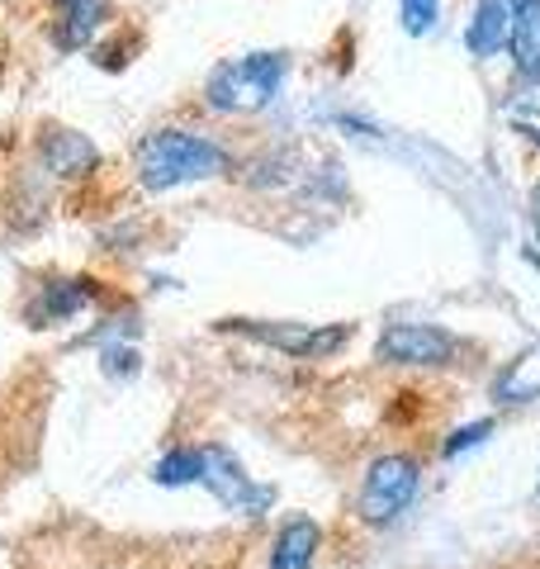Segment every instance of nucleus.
<instances>
[{
	"label": "nucleus",
	"instance_id": "nucleus-13",
	"mask_svg": "<svg viewBox=\"0 0 540 569\" xmlns=\"http://www.w3.org/2000/svg\"><path fill=\"white\" fill-rule=\"evenodd\" d=\"M200 466H204V456H200V451H194V447H180V451H167V456L157 460L152 479H157V485H167V489L200 485Z\"/></svg>",
	"mask_w": 540,
	"mask_h": 569
},
{
	"label": "nucleus",
	"instance_id": "nucleus-8",
	"mask_svg": "<svg viewBox=\"0 0 540 569\" xmlns=\"http://www.w3.org/2000/svg\"><path fill=\"white\" fill-rule=\"evenodd\" d=\"M100 299V280H43L39 284V295L29 299V309L24 318L33 328H48V323H67V318H77L81 309H90Z\"/></svg>",
	"mask_w": 540,
	"mask_h": 569
},
{
	"label": "nucleus",
	"instance_id": "nucleus-12",
	"mask_svg": "<svg viewBox=\"0 0 540 569\" xmlns=\"http://www.w3.org/2000/svg\"><path fill=\"white\" fill-rule=\"evenodd\" d=\"M43 157H48V167L58 176H86L90 167H96V148H90L81 133H71V129H48Z\"/></svg>",
	"mask_w": 540,
	"mask_h": 569
},
{
	"label": "nucleus",
	"instance_id": "nucleus-10",
	"mask_svg": "<svg viewBox=\"0 0 540 569\" xmlns=\"http://www.w3.org/2000/svg\"><path fill=\"white\" fill-rule=\"evenodd\" d=\"M322 546V531L313 518H294L280 527L276 546H270V569H309Z\"/></svg>",
	"mask_w": 540,
	"mask_h": 569
},
{
	"label": "nucleus",
	"instance_id": "nucleus-18",
	"mask_svg": "<svg viewBox=\"0 0 540 569\" xmlns=\"http://www.w3.org/2000/svg\"><path fill=\"white\" fill-rule=\"evenodd\" d=\"M531 133V142H536V148H540V129H527Z\"/></svg>",
	"mask_w": 540,
	"mask_h": 569
},
{
	"label": "nucleus",
	"instance_id": "nucleus-15",
	"mask_svg": "<svg viewBox=\"0 0 540 569\" xmlns=\"http://www.w3.org/2000/svg\"><path fill=\"white\" fill-rule=\"evenodd\" d=\"M489 432H493V422H470V427H460V432L441 447V456H460V451H470V447H479V441H489Z\"/></svg>",
	"mask_w": 540,
	"mask_h": 569
},
{
	"label": "nucleus",
	"instance_id": "nucleus-16",
	"mask_svg": "<svg viewBox=\"0 0 540 569\" xmlns=\"http://www.w3.org/2000/svg\"><path fill=\"white\" fill-rule=\"evenodd\" d=\"M104 370H110V376H123V370H129V376H133V370H138V356L133 351H104Z\"/></svg>",
	"mask_w": 540,
	"mask_h": 569
},
{
	"label": "nucleus",
	"instance_id": "nucleus-2",
	"mask_svg": "<svg viewBox=\"0 0 540 569\" xmlns=\"http://www.w3.org/2000/svg\"><path fill=\"white\" fill-rule=\"evenodd\" d=\"M284 77H290V58L284 52H247V58H228L209 71L204 104L213 114H261L276 104Z\"/></svg>",
	"mask_w": 540,
	"mask_h": 569
},
{
	"label": "nucleus",
	"instance_id": "nucleus-7",
	"mask_svg": "<svg viewBox=\"0 0 540 569\" xmlns=\"http://www.w3.org/2000/svg\"><path fill=\"white\" fill-rule=\"evenodd\" d=\"M456 356V342L431 323H393L380 337V361L389 366H446Z\"/></svg>",
	"mask_w": 540,
	"mask_h": 569
},
{
	"label": "nucleus",
	"instance_id": "nucleus-9",
	"mask_svg": "<svg viewBox=\"0 0 540 569\" xmlns=\"http://www.w3.org/2000/svg\"><path fill=\"white\" fill-rule=\"evenodd\" d=\"M512 29H517V0H479L474 20L464 29V48L474 58H498L512 43Z\"/></svg>",
	"mask_w": 540,
	"mask_h": 569
},
{
	"label": "nucleus",
	"instance_id": "nucleus-3",
	"mask_svg": "<svg viewBox=\"0 0 540 569\" xmlns=\"http://www.w3.org/2000/svg\"><path fill=\"white\" fill-rule=\"evenodd\" d=\"M412 498H418V460L412 456H380L366 470L356 512H360V522H370V527H389L393 518H403Z\"/></svg>",
	"mask_w": 540,
	"mask_h": 569
},
{
	"label": "nucleus",
	"instance_id": "nucleus-14",
	"mask_svg": "<svg viewBox=\"0 0 540 569\" xmlns=\"http://www.w3.org/2000/svg\"><path fill=\"white\" fill-rule=\"evenodd\" d=\"M399 14H403V29L412 39H422V33H431L441 20V0H399Z\"/></svg>",
	"mask_w": 540,
	"mask_h": 569
},
{
	"label": "nucleus",
	"instance_id": "nucleus-1",
	"mask_svg": "<svg viewBox=\"0 0 540 569\" xmlns=\"http://www.w3.org/2000/svg\"><path fill=\"white\" fill-rule=\"evenodd\" d=\"M232 167V157L219 138H204L194 129H152L133 148V171L142 190H180L194 181H213Z\"/></svg>",
	"mask_w": 540,
	"mask_h": 569
},
{
	"label": "nucleus",
	"instance_id": "nucleus-17",
	"mask_svg": "<svg viewBox=\"0 0 540 569\" xmlns=\"http://www.w3.org/2000/svg\"><path fill=\"white\" fill-rule=\"evenodd\" d=\"M531 213H536V223H540V190H536V200H531Z\"/></svg>",
	"mask_w": 540,
	"mask_h": 569
},
{
	"label": "nucleus",
	"instance_id": "nucleus-5",
	"mask_svg": "<svg viewBox=\"0 0 540 569\" xmlns=\"http://www.w3.org/2000/svg\"><path fill=\"white\" fill-rule=\"evenodd\" d=\"M110 0H48V39L58 52H81L110 24Z\"/></svg>",
	"mask_w": 540,
	"mask_h": 569
},
{
	"label": "nucleus",
	"instance_id": "nucleus-11",
	"mask_svg": "<svg viewBox=\"0 0 540 569\" xmlns=\"http://www.w3.org/2000/svg\"><path fill=\"white\" fill-rule=\"evenodd\" d=\"M508 48H512L517 77L540 81V0H517V29Z\"/></svg>",
	"mask_w": 540,
	"mask_h": 569
},
{
	"label": "nucleus",
	"instance_id": "nucleus-6",
	"mask_svg": "<svg viewBox=\"0 0 540 569\" xmlns=\"http://www.w3.org/2000/svg\"><path fill=\"white\" fill-rule=\"evenodd\" d=\"M228 328H238L247 337H257L266 347H280L284 356H299V361H318V356H332L347 342V328H299V323H247V318H232Z\"/></svg>",
	"mask_w": 540,
	"mask_h": 569
},
{
	"label": "nucleus",
	"instance_id": "nucleus-4",
	"mask_svg": "<svg viewBox=\"0 0 540 569\" xmlns=\"http://www.w3.org/2000/svg\"><path fill=\"white\" fill-rule=\"evenodd\" d=\"M204 456V466H200V485L219 498L223 508H232V512H242V518H261V512L270 508V489H261V485H251V475L238 466V456L232 451H223V447H204L200 451Z\"/></svg>",
	"mask_w": 540,
	"mask_h": 569
}]
</instances>
